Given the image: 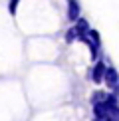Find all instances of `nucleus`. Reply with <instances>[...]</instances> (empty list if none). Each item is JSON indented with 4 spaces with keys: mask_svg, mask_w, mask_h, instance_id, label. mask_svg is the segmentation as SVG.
Returning a JSON list of instances; mask_svg holds the SVG:
<instances>
[{
    "mask_svg": "<svg viewBox=\"0 0 119 121\" xmlns=\"http://www.w3.org/2000/svg\"><path fill=\"white\" fill-rule=\"evenodd\" d=\"M73 28H76V32H77V38H79V40H83V38L87 36V32L91 30V28H89V24H87V20H85V18H81V16L76 20V26H73Z\"/></svg>",
    "mask_w": 119,
    "mask_h": 121,
    "instance_id": "obj_6",
    "label": "nucleus"
},
{
    "mask_svg": "<svg viewBox=\"0 0 119 121\" xmlns=\"http://www.w3.org/2000/svg\"><path fill=\"white\" fill-rule=\"evenodd\" d=\"M76 38H77V32H76V28H69L68 32H66V42H73Z\"/></svg>",
    "mask_w": 119,
    "mask_h": 121,
    "instance_id": "obj_8",
    "label": "nucleus"
},
{
    "mask_svg": "<svg viewBox=\"0 0 119 121\" xmlns=\"http://www.w3.org/2000/svg\"><path fill=\"white\" fill-rule=\"evenodd\" d=\"M103 82H105V85H107V87L115 89L117 85H119V73H117V69H115V68H107Z\"/></svg>",
    "mask_w": 119,
    "mask_h": 121,
    "instance_id": "obj_3",
    "label": "nucleus"
},
{
    "mask_svg": "<svg viewBox=\"0 0 119 121\" xmlns=\"http://www.w3.org/2000/svg\"><path fill=\"white\" fill-rule=\"evenodd\" d=\"M81 42H85L87 46H89V50H91V58L95 60L97 58V48H99V44H101V40H99V32H97V30H89L87 36L83 38Z\"/></svg>",
    "mask_w": 119,
    "mask_h": 121,
    "instance_id": "obj_2",
    "label": "nucleus"
},
{
    "mask_svg": "<svg viewBox=\"0 0 119 121\" xmlns=\"http://www.w3.org/2000/svg\"><path fill=\"white\" fill-rule=\"evenodd\" d=\"M81 14V8H79L77 0H68V20L69 22H76Z\"/></svg>",
    "mask_w": 119,
    "mask_h": 121,
    "instance_id": "obj_5",
    "label": "nucleus"
},
{
    "mask_svg": "<svg viewBox=\"0 0 119 121\" xmlns=\"http://www.w3.org/2000/svg\"><path fill=\"white\" fill-rule=\"evenodd\" d=\"M95 121H119V105H117V95L109 93V97L101 103L93 105Z\"/></svg>",
    "mask_w": 119,
    "mask_h": 121,
    "instance_id": "obj_1",
    "label": "nucleus"
},
{
    "mask_svg": "<svg viewBox=\"0 0 119 121\" xmlns=\"http://www.w3.org/2000/svg\"><path fill=\"white\" fill-rule=\"evenodd\" d=\"M105 72H107V65L103 64V62H97L95 65H93V69H91V79H93L95 83L103 82V78H105Z\"/></svg>",
    "mask_w": 119,
    "mask_h": 121,
    "instance_id": "obj_4",
    "label": "nucleus"
},
{
    "mask_svg": "<svg viewBox=\"0 0 119 121\" xmlns=\"http://www.w3.org/2000/svg\"><path fill=\"white\" fill-rule=\"evenodd\" d=\"M109 97V93H105V91H93V95H91V103L95 105V103H101V101H105V99Z\"/></svg>",
    "mask_w": 119,
    "mask_h": 121,
    "instance_id": "obj_7",
    "label": "nucleus"
},
{
    "mask_svg": "<svg viewBox=\"0 0 119 121\" xmlns=\"http://www.w3.org/2000/svg\"><path fill=\"white\" fill-rule=\"evenodd\" d=\"M18 2H20V0H10V6H8V10H10V14H12V16H14V14H16Z\"/></svg>",
    "mask_w": 119,
    "mask_h": 121,
    "instance_id": "obj_9",
    "label": "nucleus"
}]
</instances>
